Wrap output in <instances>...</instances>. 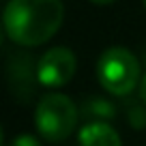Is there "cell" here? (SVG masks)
<instances>
[{
	"instance_id": "6da1fadb",
	"label": "cell",
	"mask_w": 146,
	"mask_h": 146,
	"mask_svg": "<svg viewBox=\"0 0 146 146\" xmlns=\"http://www.w3.org/2000/svg\"><path fill=\"white\" fill-rule=\"evenodd\" d=\"M64 19L62 0H9L5 30L13 43L24 47L43 45L60 30Z\"/></svg>"
},
{
	"instance_id": "7a4b0ae2",
	"label": "cell",
	"mask_w": 146,
	"mask_h": 146,
	"mask_svg": "<svg viewBox=\"0 0 146 146\" xmlns=\"http://www.w3.org/2000/svg\"><path fill=\"white\" fill-rule=\"evenodd\" d=\"M35 125L47 142H62L78 125V108L67 95L47 92L35 108Z\"/></svg>"
},
{
	"instance_id": "3957f363",
	"label": "cell",
	"mask_w": 146,
	"mask_h": 146,
	"mask_svg": "<svg viewBox=\"0 0 146 146\" xmlns=\"http://www.w3.org/2000/svg\"><path fill=\"white\" fill-rule=\"evenodd\" d=\"M97 78L108 92L125 97L137 86L140 62L127 47H110L97 62Z\"/></svg>"
},
{
	"instance_id": "277c9868",
	"label": "cell",
	"mask_w": 146,
	"mask_h": 146,
	"mask_svg": "<svg viewBox=\"0 0 146 146\" xmlns=\"http://www.w3.org/2000/svg\"><path fill=\"white\" fill-rule=\"evenodd\" d=\"M78 69V60L67 47H52L36 62V80L47 88H60L71 82Z\"/></svg>"
},
{
	"instance_id": "5b68a950",
	"label": "cell",
	"mask_w": 146,
	"mask_h": 146,
	"mask_svg": "<svg viewBox=\"0 0 146 146\" xmlns=\"http://www.w3.org/2000/svg\"><path fill=\"white\" fill-rule=\"evenodd\" d=\"M80 144L82 146H123L120 135L110 123L92 120L84 125L80 131Z\"/></svg>"
},
{
	"instance_id": "8992f818",
	"label": "cell",
	"mask_w": 146,
	"mask_h": 146,
	"mask_svg": "<svg viewBox=\"0 0 146 146\" xmlns=\"http://www.w3.org/2000/svg\"><path fill=\"white\" fill-rule=\"evenodd\" d=\"M9 146H41V142L36 140L35 135H28V133H22V135H15L11 140Z\"/></svg>"
},
{
	"instance_id": "52a82bcc",
	"label": "cell",
	"mask_w": 146,
	"mask_h": 146,
	"mask_svg": "<svg viewBox=\"0 0 146 146\" xmlns=\"http://www.w3.org/2000/svg\"><path fill=\"white\" fill-rule=\"evenodd\" d=\"M140 97L146 103V73H144V78H142V82H140Z\"/></svg>"
},
{
	"instance_id": "ba28073f",
	"label": "cell",
	"mask_w": 146,
	"mask_h": 146,
	"mask_svg": "<svg viewBox=\"0 0 146 146\" xmlns=\"http://www.w3.org/2000/svg\"><path fill=\"white\" fill-rule=\"evenodd\" d=\"M92 5H112L114 0H90Z\"/></svg>"
},
{
	"instance_id": "9c48e42d",
	"label": "cell",
	"mask_w": 146,
	"mask_h": 146,
	"mask_svg": "<svg viewBox=\"0 0 146 146\" xmlns=\"http://www.w3.org/2000/svg\"><path fill=\"white\" fill-rule=\"evenodd\" d=\"M144 9H146V0H144Z\"/></svg>"
}]
</instances>
